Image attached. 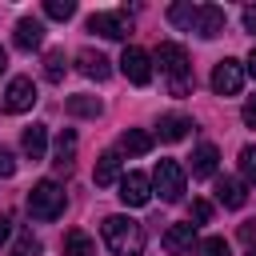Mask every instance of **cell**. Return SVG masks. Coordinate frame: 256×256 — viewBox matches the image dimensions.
I'll use <instances>...</instances> for the list:
<instances>
[{"label":"cell","instance_id":"6da1fadb","mask_svg":"<svg viewBox=\"0 0 256 256\" xmlns=\"http://www.w3.org/2000/svg\"><path fill=\"white\" fill-rule=\"evenodd\" d=\"M104 244L116 256H140L144 252V228L128 216H108L104 220Z\"/></svg>","mask_w":256,"mask_h":256},{"label":"cell","instance_id":"7a4b0ae2","mask_svg":"<svg viewBox=\"0 0 256 256\" xmlns=\"http://www.w3.org/2000/svg\"><path fill=\"white\" fill-rule=\"evenodd\" d=\"M156 64L172 76V96H188V76H192V64H188V52L180 48V44H172V40H164L160 48H156Z\"/></svg>","mask_w":256,"mask_h":256},{"label":"cell","instance_id":"3957f363","mask_svg":"<svg viewBox=\"0 0 256 256\" xmlns=\"http://www.w3.org/2000/svg\"><path fill=\"white\" fill-rule=\"evenodd\" d=\"M28 212L36 220H56L64 212V188L56 180H40L32 192H28Z\"/></svg>","mask_w":256,"mask_h":256},{"label":"cell","instance_id":"277c9868","mask_svg":"<svg viewBox=\"0 0 256 256\" xmlns=\"http://www.w3.org/2000/svg\"><path fill=\"white\" fill-rule=\"evenodd\" d=\"M152 188L160 192V200H180L184 196V168L176 164V160H160L156 164V172H152Z\"/></svg>","mask_w":256,"mask_h":256},{"label":"cell","instance_id":"5b68a950","mask_svg":"<svg viewBox=\"0 0 256 256\" xmlns=\"http://www.w3.org/2000/svg\"><path fill=\"white\" fill-rule=\"evenodd\" d=\"M88 32H100L108 40H124L132 32V20H128V12H92L88 16Z\"/></svg>","mask_w":256,"mask_h":256},{"label":"cell","instance_id":"8992f818","mask_svg":"<svg viewBox=\"0 0 256 256\" xmlns=\"http://www.w3.org/2000/svg\"><path fill=\"white\" fill-rule=\"evenodd\" d=\"M240 84H244V68H240V60H228V56H224V60L212 68V92H216V96H236Z\"/></svg>","mask_w":256,"mask_h":256},{"label":"cell","instance_id":"52a82bcc","mask_svg":"<svg viewBox=\"0 0 256 256\" xmlns=\"http://www.w3.org/2000/svg\"><path fill=\"white\" fill-rule=\"evenodd\" d=\"M120 200H124L128 208H144V204L152 200V184H148V176H144V172H128V176H120Z\"/></svg>","mask_w":256,"mask_h":256},{"label":"cell","instance_id":"ba28073f","mask_svg":"<svg viewBox=\"0 0 256 256\" xmlns=\"http://www.w3.org/2000/svg\"><path fill=\"white\" fill-rule=\"evenodd\" d=\"M120 72L132 80V84H148L152 80V64H148V52L144 48H124V56H120Z\"/></svg>","mask_w":256,"mask_h":256},{"label":"cell","instance_id":"9c48e42d","mask_svg":"<svg viewBox=\"0 0 256 256\" xmlns=\"http://www.w3.org/2000/svg\"><path fill=\"white\" fill-rule=\"evenodd\" d=\"M36 104V84H32V76H16L12 84H8V92H4V108L8 112H28Z\"/></svg>","mask_w":256,"mask_h":256},{"label":"cell","instance_id":"30bf717a","mask_svg":"<svg viewBox=\"0 0 256 256\" xmlns=\"http://www.w3.org/2000/svg\"><path fill=\"white\" fill-rule=\"evenodd\" d=\"M204 40H212V36H220L224 32V8H216V4H200L196 8V24H192Z\"/></svg>","mask_w":256,"mask_h":256},{"label":"cell","instance_id":"8fae6325","mask_svg":"<svg viewBox=\"0 0 256 256\" xmlns=\"http://www.w3.org/2000/svg\"><path fill=\"white\" fill-rule=\"evenodd\" d=\"M164 252L168 256H180V252H188L192 244H196V224H172L168 232H164Z\"/></svg>","mask_w":256,"mask_h":256},{"label":"cell","instance_id":"7c38bea8","mask_svg":"<svg viewBox=\"0 0 256 256\" xmlns=\"http://www.w3.org/2000/svg\"><path fill=\"white\" fill-rule=\"evenodd\" d=\"M40 44H44V24H40L36 16H24V20H16V48L32 52V48H40Z\"/></svg>","mask_w":256,"mask_h":256},{"label":"cell","instance_id":"4fadbf2b","mask_svg":"<svg viewBox=\"0 0 256 256\" xmlns=\"http://www.w3.org/2000/svg\"><path fill=\"white\" fill-rule=\"evenodd\" d=\"M76 64H80V72L88 76V80H108V56L104 52H92V48H84L80 56H76Z\"/></svg>","mask_w":256,"mask_h":256},{"label":"cell","instance_id":"5bb4252c","mask_svg":"<svg viewBox=\"0 0 256 256\" xmlns=\"http://www.w3.org/2000/svg\"><path fill=\"white\" fill-rule=\"evenodd\" d=\"M216 160H220L216 144H200V148L192 152V176H196V180H208V176H216Z\"/></svg>","mask_w":256,"mask_h":256},{"label":"cell","instance_id":"9a60e30c","mask_svg":"<svg viewBox=\"0 0 256 256\" xmlns=\"http://www.w3.org/2000/svg\"><path fill=\"white\" fill-rule=\"evenodd\" d=\"M216 200H220L224 208H244L248 192H244V184H240V180H228V176H220V180H216Z\"/></svg>","mask_w":256,"mask_h":256},{"label":"cell","instance_id":"2e32d148","mask_svg":"<svg viewBox=\"0 0 256 256\" xmlns=\"http://www.w3.org/2000/svg\"><path fill=\"white\" fill-rule=\"evenodd\" d=\"M92 180H96L100 188L116 184V180H120V152H104V156L96 160V172H92Z\"/></svg>","mask_w":256,"mask_h":256},{"label":"cell","instance_id":"e0dca14e","mask_svg":"<svg viewBox=\"0 0 256 256\" xmlns=\"http://www.w3.org/2000/svg\"><path fill=\"white\" fill-rule=\"evenodd\" d=\"M24 156L28 160H44V144H48V132H44V124H32V128H24Z\"/></svg>","mask_w":256,"mask_h":256},{"label":"cell","instance_id":"ac0fdd59","mask_svg":"<svg viewBox=\"0 0 256 256\" xmlns=\"http://www.w3.org/2000/svg\"><path fill=\"white\" fill-rule=\"evenodd\" d=\"M64 256H96L92 236H88L84 228H72V232L64 236Z\"/></svg>","mask_w":256,"mask_h":256},{"label":"cell","instance_id":"d6986e66","mask_svg":"<svg viewBox=\"0 0 256 256\" xmlns=\"http://www.w3.org/2000/svg\"><path fill=\"white\" fill-rule=\"evenodd\" d=\"M152 148V136L144 132V128H128L124 136H120V152H128V156H144Z\"/></svg>","mask_w":256,"mask_h":256},{"label":"cell","instance_id":"ffe728a7","mask_svg":"<svg viewBox=\"0 0 256 256\" xmlns=\"http://www.w3.org/2000/svg\"><path fill=\"white\" fill-rule=\"evenodd\" d=\"M72 156H76V132H60L56 140V172H72Z\"/></svg>","mask_w":256,"mask_h":256},{"label":"cell","instance_id":"44dd1931","mask_svg":"<svg viewBox=\"0 0 256 256\" xmlns=\"http://www.w3.org/2000/svg\"><path fill=\"white\" fill-rule=\"evenodd\" d=\"M192 128L188 116H160V140H184Z\"/></svg>","mask_w":256,"mask_h":256},{"label":"cell","instance_id":"7402d4cb","mask_svg":"<svg viewBox=\"0 0 256 256\" xmlns=\"http://www.w3.org/2000/svg\"><path fill=\"white\" fill-rule=\"evenodd\" d=\"M64 72H68V60H64V52H60V48H52V52L44 56V76H48L52 84H60V80H64Z\"/></svg>","mask_w":256,"mask_h":256},{"label":"cell","instance_id":"603a6c76","mask_svg":"<svg viewBox=\"0 0 256 256\" xmlns=\"http://www.w3.org/2000/svg\"><path fill=\"white\" fill-rule=\"evenodd\" d=\"M64 108H68L72 116H100V100H96V96H68Z\"/></svg>","mask_w":256,"mask_h":256},{"label":"cell","instance_id":"cb8c5ba5","mask_svg":"<svg viewBox=\"0 0 256 256\" xmlns=\"http://www.w3.org/2000/svg\"><path fill=\"white\" fill-rule=\"evenodd\" d=\"M168 20H172L176 28H192V24H196V4H172V8H168Z\"/></svg>","mask_w":256,"mask_h":256},{"label":"cell","instance_id":"d4e9b609","mask_svg":"<svg viewBox=\"0 0 256 256\" xmlns=\"http://www.w3.org/2000/svg\"><path fill=\"white\" fill-rule=\"evenodd\" d=\"M8 256H40V240L32 236V232H20L16 236V244H12V252Z\"/></svg>","mask_w":256,"mask_h":256},{"label":"cell","instance_id":"484cf974","mask_svg":"<svg viewBox=\"0 0 256 256\" xmlns=\"http://www.w3.org/2000/svg\"><path fill=\"white\" fill-rule=\"evenodd\" d=\"M240 176H244V184H256V148L252 144L240 148Z\"/></svg>","mask_w":256,"mask_h":256},{"label":"cell","instance_id":"4316f807","mask_svg":"<svg viewBox=\"0 0 256 256\" xmlns=\"http://www.w3.org/2000/svg\"><path fill=\"white\" fill-rule=\"evenodd\" d=\"M196 252H200V256H228V240H224V236H208V240H200Z\"/></svg>","mask_w":256,"mask_h":256},{"label":"cell","instance_id":"83f0119b","mask_svg":"<svg viewBox=\"0 0 256 256\" xmlns=\"http://www.w3.org/2000/svg\"><path fill=\"white\" fill-rule=\"evenodd\" d=\"M44 12H48L52 20H68V16L76 12V4H72V0H48V4H44Z\"/></svg>","mask_w":256,"mask_h":256},{"label":"cell","instance_id":"f1b7e54d","mask_svg":"<svg viewBox=\"0 0 256 256\" xmlns=\"http://www.w3.org/2000/svg\"><path fill=\"white\" fill-rule=\"evenodd\" d=\"M192 220H196V228L208 224V220H212V204H208V200H192Z\"/></svg>","mask_w":256,"mask_h":256},{"label":"cell","instance_id":"f546056e","mask_svg":"<svg viewBox=\"0 0 256 256\" xmlns=\"http://www.w3.org/2000/svg\"><path fill=\"white\" fill-rule=\"evenodd\" d=\"M0 176H16V160L8 148H0Z\"/></svg>","mask_w":256,"mask_h":256},{"label":"cell","instance_id":"4dcf8cb0","mask_svg":"<svg viewBox=\"0 0 256 256\" xmlns=\"http://www.w3.org/2000/svg\"><path fill=\"white\" fill-rule=\"evenodd\" d=\"M240 240H244L248 248L256 244V220H244V224H240Z\"/></svg>","mask_w":256,"mask_h":256},{"label":"cell","instance_id":"1f68e13d","mask_svg":"<svg viewBox=\"0 0 256 256\" xmlns=\"http://www.w3.org/2000/svg\"><path fill=\"white\" fill-rule=\"evenodd\" d=\"M240 116H244V124H248V128H256V96H248V100H244V112H240Z\"/></svg>","mask_w":256,"mask_h":256},{"label":"cell","instance_id":"d6a6232c","mask_svg":"<svg viewBox=\"0 0 256 256\" xmlns=\"http://www.w3.org/2000/svg\"><path fill=\"white\" fill-rule=\"evenodd\" d=\"M244 28L256 36V8H244Z\"/></svg>","mask_w":256,"mask_h":256},{"label":"cell","instance_id":"836d02e7","mask_svg":"<svg viewBox=\"0 0 256 256\" xmlns=\"http://www.w3.org/2000/svg\"><path fill=\"white\" fill-rule=\"evenodd\" d=\"M8 232H12V224H8V216H0V244L8 240Z\"/></svg>","mask_w":256,"mask_h":256},{"label":"cell","instance_id":"e575fe53","mask_svg":"<svg viewBox=\"0 0 256 256\" xmlns=\"http://www.w3.org/2000/svg\"><path fill=\"white\" fill-rule=\"evenodd\" d=\"M248 72H252V76H256V48H252V52H248Z\"/></svg>","mask_w":256,"mask_h":256},{"label":"cell","instance_id":"d590c367","mask_svg":"<svg viewBox=\"0 0 256 256\" xmlns=\"http://www.w3.org/2000/svg\"><path fill=\"white\" fill-rule=\"evenodd\" d=\"M4 68H8V52L0 48V76H4Z\"/></svg>","mask_w":256,"mask_h":256},{"label":"cell","instance_id":"8d00e7d4","mask_svg":"<svg viewBox=\"0 0 256 256\" xmlns=\"http://www.w3.org/2000/svg\"><path fill=\"white\" fill-rule=\"evenodd\" d=\"M252 256H256V252H252Z\"/></svg>","mask_w":256,"mask_h":256}]
</instances>
